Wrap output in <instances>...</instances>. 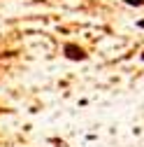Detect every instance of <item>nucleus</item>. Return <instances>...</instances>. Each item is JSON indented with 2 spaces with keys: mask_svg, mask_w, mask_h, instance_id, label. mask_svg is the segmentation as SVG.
I'll list each match as a JSON object with an SVG mask.
<instances>
[{
  "mask_svg": "<svg viewBox=\"0 0 144 147\" xmlns=\"http://www.w3.org/2000/svg\"><path fill=\"white\" fill-rule=\"evenodd\" d=\"M63 51H65V56L70 61H86V51L81 47H77V45H65Z\"/></svg>",
  "mask_w": 144,
  "mask_h": 147,
  "instance_id": "obj_1",
  "label": "nucleus"
},
{
  "mask_svg": "<svg viewBox=\"0 0 144 147\" xmlns=\"http://www.w3.org/2000/svg\"><path fill=\"white\" fill-rule=\"evenodd\" d=\"M125 5H135V7H139V5H144V0H123Z\"/></svg>",
  "mask_w": 144,
  "mask_h": 147,
  "instance_id": "obj_2",
  "label": "nucleus"
},
{
  "mask_svg": "<svg viewBox=\"0 0 144 147\" xmlns=\"http://www.w3.org/2000/svg\"><path fill=\"white\" fill-rule=\"evenodd\" d=\"M137 26H139V28H144V19H139V21H137Z\"/></svg>",
  "mask_w": 144,
  "mask_h": 147,
  "instance_id": "obj_3",
  "label": "nucleus"
}]
</instances>
